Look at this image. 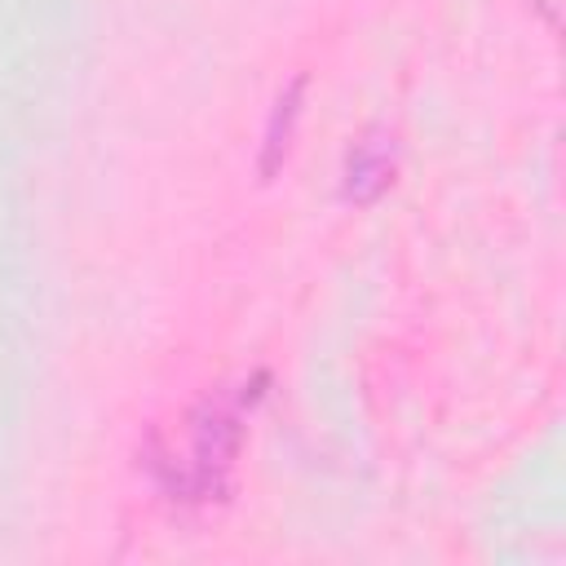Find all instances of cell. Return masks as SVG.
Segmentation results:
<instances>
[{
	"label": "cell",
	"instance_id": "7a4b0ae2",
	"mask_svg": "<svg viewBox=\"0 0 566 566\" xmlns=\"http://www.w3.org/2000/svg\"><path fill=\"white\" fill-rule=\"evenodd\" d=\"M389 181H394V150L385 137L367 133L363 142H354V150L345 159V199L371 203Z\"/></svg>",
	"mask_w": 566,
	"mask_h": 566
},
{
	"label": "cell",
	"instance_id": "3957f363",
	"mask_svg": "<svg viewBox=\"0 0 566 566\" xmlns=\"http://www.w3.org/2000/svg\"><path fill=\"white\" fill-rule=\"evenodd\" d=\"M301 93H305V75H296L279 102H274V115H270V128H265V146H261V177H274L287 146H292V128H296V115H301Z\"/></svg>",
	"mask_w": 566,
	"mask_h": 566
},
{
	"label": "cell",
	"instance_id": "277c9868",
	"mask_svg": "<svg viewBox=\"0 0 566 566\" xmlns=\"http://www.w3.org/2000/svg\"><path fill=\"white\" fill-rule=\"evenodd\" d=\"M535 4L544 9V18H548V27L557 31V22H562V18H557V9H562V0H535Z\"/></svg>",
	"mask_w": 566,
	"mask_h": 566
},
{
	"label": "cell",
	"instance_id": "6da1fadb",
	"mask_svg": "<svg viewBox=\"0 0 566 566\" xmlns=\"http://www.w3.org/2000/svg\"><path fill=\"white\" fill-rule=\"evenodd\" d=\"M243 402H248V394H230V398H203L190 411V460L172 478V486L181 495L203 500L226 482V473L239 455V442H243V424H239Z\"/></svg>",
	"mask_w": 566,
	"mask_h": 566
}]
</instances>
